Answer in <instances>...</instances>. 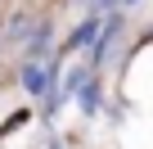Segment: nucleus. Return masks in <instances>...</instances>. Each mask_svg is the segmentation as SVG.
Segmentation results:
<instances>
[{"instance_id": "f257e3e1", "label": "nucleus", "mask_w": 153, "mask_h": 149, "mask_svg": "<svg viewBox=\"0 0 153 149\" xmlns=\"http://www.w3.org/2000/svg\"><path fill=\"white\" fill-rule=\"evenodd\" d=\"M23 82H27V91H32V95H41V91L50 86V68H36V63H32V68L23 72Z\"/></svg>"}, {"instance_id": "f03ea898", "label": "nucleus", "mask_w": 153, "mask_h": 149, "mask_svg": "<svg viewBox=\"0 0 153 149\" xmlns=\"http://www.w3.org/2000/svg\"><path fill=\"white\" fill-rule=\"evenodd\" d=\"M95 36H99V23H81L76 36H72V45H76V50H81V45H95Z\"/></svg>"}, {"instance_id": "7ed1b4c3", "label": "nucleus", "mask_w": 153, "mask_h": 149, "mask_svg": "<svg viewBox=\"0 0 153 149\" xmlns=\"http://www.w3.org/2000/svg\"><path fill=\"white\" fill-rule=\"evenodd\" d=\"M126 5H135V0H126Z\"/></svg>"}]
</instances>
